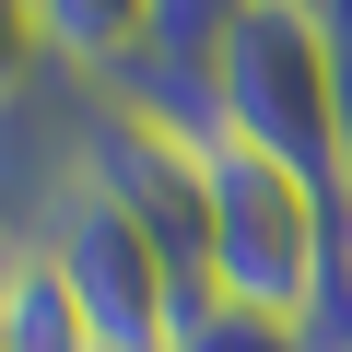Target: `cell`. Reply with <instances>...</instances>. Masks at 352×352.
Segmentation results:
<instances>
[{
    "mask_svg": "<svg viewBox=\"0 0 352 352\" xmlns=\"http://www.w3.org/2000/svg\"><path fill=\"white\" fill-rule=\"evenodd\" d=\"M200 106H212V141H247V153L317 176V188H352V106H340V59H329L317 0H247L212 36Z\"/></svg>",
    "mask_w": 352,
    "mask_h": 352,
    "instance_id": "cell-1",
    "label": "cell"
},
{
    "mask_svg": "<svg viewBox=\"0 0 352 352\" xmlns=\"http://www.w3.org/2000/svg\"><path fill=\"white\" fill-rule=\"evenodd\" d=\"M212 305H247V317H294L317 329L340 305V188L247 153V141H212V258H200Z\"/></svg>",
    "mask_w": 352,
    "mask_h": 352,
    "instance_id": "cell-2",
    "label": "cell"
},
{
    "mask_svg": "<svg viewBox=\"0 0 352 352\" xmlns=\"http://www.w3.org/2000/svg\"><path fill=\"white\" fill-rule=\"evenodd\" d=\"M36 258L71 282V305L94 317V340H106V352H176V329L212 305L188 270L153 247V223H141V212L106 188L94 164H82L71 188L47 200V223H36Z\"/></svg>",
    "mask_w": 352,
    "mask_h": 352,
    "instance_id": "cell-3",
    "label": "cell"
},
{
    "mask_svg": "<svg viewBox=\"0 0 352 352\" xmlns=\"http://www.w3.org/2000/svg\"><path fill=\"white\" fill-rule=\"evenodd\" d=\"M36 36H47L59 82L118 94V82L153 71V0H36Z\"/></svg>",
    "mask_w": 352,
    "mask_h": 352,
    "instance_id": "cell-4",
    "label": "cell"
},
{
    "mask_svg": "<svg viewBox=\"0 0 352 352\" xmlns=\"http://www.w3.org/2000/svg\"><path fill=\"white\" fill-rule=\"evenodd\" d=\"M0 352H106L94 340V317L71 305V282L24 247V270H12V294H0Z\"/></svg>",
    "mask_w": 352,
    "mask_h": 352,
    "instance_id": "cell-5",
    "label": "cell"
},
{
    "mask_svg": "<svg viewBox=\"0 0 352 352\" xmlns=\"http://www.w3.org/2000/svg\"><path fill=\"white\" fill-rule=\"evenodd\" d=\"M176 352H317V329H294V317H247V305H200L188 329H176Z\"/></svg>",
    "mask_w": 352,
    "mask_h": 352,
    "instance_id": "cell-6",
    "label": "cell"
},
{
    "mask_svg": "<svg viewBox=\"0 0 352 352\" xmlns=\"http://www.w3.org/2000/svg\"><path fill=\"white\" fill-rule=\"evenodd\" d=\"M47 82V36H36V0H0V118Z\"/></svg>",
    "mask_w": 352,
    "mask_h": 352,
    "instance_id": "cell-7",
    "label": "cell"
},
{
    "mask_svg": "<svg viewBox=\"0 0 352 352\" xmlns=\"http://www.w3.org/2000/svg\"><path fill=\"white\" fill-rule=\"evenodd\" d=\"M317 24H329V59H340V106H352V0H317Z\"/></svg>",
    "mask_w": 352,
    "mask_h": 352,
    "instance_id": "cell-8",
    "label": "cell"
},
{
    "mask_svg": "<svg viewBox=\"0 0 352 352\" xmlns=\"http://www.w3.org/2000/svg\"><path fill=\"white\" fill-rule=\"evenodd\" d=\"M12 270H24V235H12V223H0V294H12Z\"/></svg>",
    "mask_w": 352,
    "mask_h": 352,
    "instance_id": "cell-9",
    "label": "cell"
},
{
    "mask_svg": "<svg viewBox=\"0 0 352 352\" xmlns=\"http://www.w3.org/2000/svg\"><path fill=\"white\" fill-rule=\"evenodd\" d=\"M340 294H352V188H340Z\"/></svg>",
    "mask_w": 352,
    "mask_h": 352,
    "instance_id": "cell-10",
    "label": "cell"
}]
</instances>
